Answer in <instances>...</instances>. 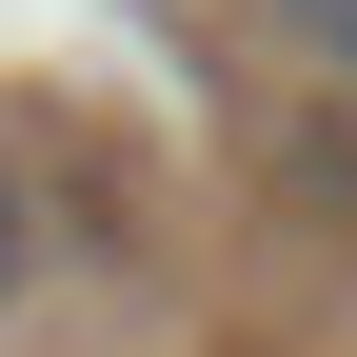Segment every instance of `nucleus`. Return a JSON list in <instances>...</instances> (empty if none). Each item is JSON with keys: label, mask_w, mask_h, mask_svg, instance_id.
<instances>
[{"label": "nucleus", "mask_w": 357, "mask_h": 357, "mask_svg": "<svg viewBox=\"0 0 357 357\" xmlns=\"http://www.w3.org/2000/svg\"><path fill=\"white\" fill-rule=\"evenodd\" d=\"M0 278H20V178H0Z\"/></svg>", "instance_id": "2"}, {"label": "nucleus", "mask_w": 357, "mask_h": 357, "mask_svg": "<svg viewBox=\"0 0 357 357\" xmlns=\"http://www.w3.org/2000/svg\"><path fill=\"white\" fill-rule=\"evenodd\" d=\"M298 20H318V40H337V60H357V0H298Z\"/></svg>", "instance_id": "1"}]
</instances>
